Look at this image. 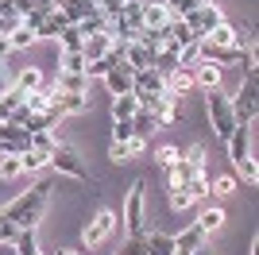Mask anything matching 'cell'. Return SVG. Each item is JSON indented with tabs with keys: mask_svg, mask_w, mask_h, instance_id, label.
Here are the masks:
<instances>
[{
	"mask_svg": "<svg viewBox=\"0 0 259 255\" xmlns=\"http://www.w3.org/2000/svg\"><path fill=\"white\" fill-rule=\"evenodd\" d=\"M51 190H54V178L47 174V178H39L35 186H27V190L16 197V201L4 209V217H8L16 228H35V224L43 221L47 212V201H51Z\"/></svg>",
	"mask_w": 259,
	"mask_h": 255,
	"instance_id": "6da1fadb",
	"label": "cell"
},
{
	"mask_svg": "<svg viewBox=\"0 0 259 255\" xmlns=\"http://www.w3.org/2000/svg\"><path fill=\"white\" fill-rule=\"evenodd\" d=\"M225 147H228V159H232L236 174H244V182L255 186L259 182V166H255V159H251V124H236V132L228 136Z\"/></svg>",
	"mask_w": 259,
	"mask_h": 255,
	"instance_id": "7a4b0ae2",
	"label": "cell"
},
{
	"mask_svg": "<svg viewBox=\"0 0 259 255\" xmlns=\"http://www.w3.org/2000/svg\"><path fill=\"white\" fill-rule=\"evenodd\" d=\"M120 224H124V232H128V236H143V232H147V178L132 182L128 197H124Z\"/></svg>",
	"mask_w": 259,
	"mask_h": 255,
	"instance_id": "3957f363",
	"label": "cell"
},
{
	"mask_svg": "<svg viewBox=\"0 0 259 255\" xmlns=\"http://www.w3.org/2000/svg\"><path fill=\"white\" fill-rule=\"evenodd\" d=\"M232 101V120L236 124H255V108H259V70H244L240 93L228 97Z\"/></svg>",
	"mask_w": 259,
	"mask_h": 255,
	"instance_id": "277c9868",
	"label": "cell"
},
{
	"mask_svg": "<svg viewBox=\"0 0 259 255\" xmlns=\"http://www.w3.org/2000/svg\"><path fill=\"white\" fill-rule=\"evenodd\" d=\"M205 112H209V124H213L217 139L228 143V136L236 132V120H232V101H228L225 89H209L205 93Z\"/></svg>",
	"mask_w": 259,
	"mask_h": 255,
	"instance_id": "5b68a950",
	"label": "cell"
},
{
	"mask_svg": "<svg viewBox=\"0 0 259 255\" xmlns=\"http://www.w3.org/2000/svg\"><path fill=\"white\" fill-rule=\"evenodd\" d=\"M51 170H58V174H70V178L89 182V186H93V174L85 170V162L77 159V151L70 147V143H58V147H54V155H51Z\"/></svg>",
	"mask_w": 259,
	"mask_h": 255,
	"instance_id": "8992f818",
	"label": "cell"
},
{
	"mask_svg": "<svg viewBox=\"0 0 259 255\" xmlns=\"http://www.w3.org/2000/svg\"><path fill=\"white\" fill-rule=\"evenodd\" d=\"M221 23H225V12L217 8V4H197V8L186 16V27L194 31L197 42L209 39V31H213V27H221Z\"/></svg>",
	"mask_w": 259,
	"mask_h": 255,
	"instance_id": "52a82bcc",
	"label": "cell"
},
{
	"mask_svg": "<svg viewBox=\"0 0 259 255\" xmlns=\"http://www.w3.org/2000/svg\"><path fill=\"white\" fill-rule=\"evenodd\" d=\"M116 228H120V217H116L112 209H101L97 217H93V221L81 228V244H85V247H97V244H105V240L116 232Z\"/></svg>",
	"mask_w": 259,
	"mask_h": 255,
	"instance_id": "ba28073f",
	"label": "cell"
},
{
	"mask_svg": "<svg viewBox=\"0 0 259 255\" xmlns=\"http://www.w3.org/2000/svg\"><path fill=\"white\" fill-rule=\"evenodd\" d=\"M23 151H31V132L4 120L0 124V155H23Z\"/></svg>",
	"mask_w": 259,
	"mask_h": 255,
	"instance_id": "9c48e42d",
	"label": "cell"
},
{
	"mask_svg": "<svg viewBox=\"0 0 259 255\" xmlns=\"http://www.w3.org/2000/svg\"><path fill=\"white\" fill-rule=\"evenodd\" d=\"M162 89H166V81H162V77L155 74L151 66H147V70H136V74H132V93H136V97H155V93H162Z\"/></svg>",
	"mask_w": 259,
	"mask_h": 255,
	"instance_id": "30bf717a",
	"label": "cell"
},
{
	"mask_svg": "<svg viewBox=\"0 0 259 255\" xmlns=\"http://www.w3.org/2000/svg\"><path fill=\"white\" fill-rule=\"evenodd\" d=\"M155 54H159V47H151V42L136 39V42H128V51H124V62H128L132 70H147V66L155 62Z\"/></svg>",
	"mask_w": 259,
	"mask_h": 255,
	"instance_id": "8fae6325",
	"label": "cell"
},
{
	"mask_svg": "<svg viewBox=\"0 0 259 255\" xmlns=\"http://www.w3.org/2000/svg\"><path fill=\"white\" fill-rule=\"evenodd\" d=\"M151 70H155V74L162 77V81H166V77H174L178 70H182V62H178V47H174V42H166V47H162V51L155 54Z\"/></svg>",
	"mask_w": 259,
	"mask_h": 255,
	"instance_id": "7c38bea8",
	"label": "cell"
},
{
	"mask_svg": "<svg viewBox=\"0 0 259 255\" xmlns=\"http://www.w3.org/2000/svg\"><path fill=\"white\" fill-rule=\"evenodd\" d=\"M132 74H136V70H132L128 62L112 66V70L105 74V85H108V93H112V97H120V93H132Z\"/></svg>",
	"mask_w": 259,
	"mask_h": 255,
	"instance_id": "4fadbf2b",
	"label": "cell"
},
{
	"mask_svg": "<svg viewBox=\"0 0 259 255\" xmlns=\"http://www.w3.org/2000/svg\"><path fill=\"white\" fill-rule=\"evenodd\" d=\"M58 12H62L70 23H81L85 16L97 12V0H58Z\"/></svg>",
	"mask_w": 259,
	"mask_h": 255,
	"instance_id": "5bb4252c",
	"label": "cell"
},
{
	"mask_svg": "<svg viewBox=\"0 0 259 255\" xmlns=\"http://www.w3.org/2000/svg\"><path fill=\"white\" fill-rule=\"evenodd\" d=\"M108 51H112V35H108V31L85 35V47H81V54H85V62H97V58H105Z\"/></svg>",
	"mask_w": 259,
	"mask_h": 255,
	"instance_id": "9a60e30c",
	"label": "cell"
},
{
	"mask_svg": "<svg viewBox=\"0 0 259 255\" xmlns=\"http://www.w3.org/2000/svg\"><path fill=\"white\" fill-rule=\"evenodd\" d=\"M205 240H209V236L201 232V228H197V224H186L182 232L174 236V251H197V247L205 244Z\"/></svg>",
	"mask_w": 259,
	"mask_h": 255,
	"instance_id": "2e32d148",
	"label": "cell"
},
{
	"mask_svg": "<svg viewBox=\"0 0 259 255\" xmlns=\"http://www.w3.org/2000/svg\"><path fill=\"white\" fill-rule=\"evenodd\" d=\"M194 70V85H201V89H221V66H213V62H197V66H190Z\"/></svg>",
	"mask_w": 259,
	"mask_h": 255,
	"instance_id": "e0dca14e",
	"label": "cell"
},
{
	"mask_svg": "<svg viewBox=\"0 0 259 255\" xmlns=\"http://www.w3.org/2000/svg\"><path fill=\"white\" fill-rule=\"evenodd\" d=\"M54 89H58V93H89V77L85 74H66V70H58Z\"/></svg>",
	"mask_w": 259,
	"mask_h": 255,
	"instance_id": "ac0fdd59",
	"label": "cell"
},
{
	"mask_svg": "<svg viewBox=\"0 0 259 255\" xmlns=\"http://www.w3.org/2000/svg\"><path fill=\"white\" fill-rule=\"evenodd\" d=\"M54 105L62 108L66 116H74V112H85L89 108V93H54Z\"/></svg>",
	"mask_w": 259,
	"mask_h": 255,
	"instance_id": "d6986e66",
	"label": "cell"
},
{
	"mask_svg": "<svg viewBox=\"0 0 259 255\" xmlns=\"http://www.w3.org/2000/svg\"><path fill=\"white\" fill-rule=\"evenodd\" d=\"M166 23H170L166 4H143V31H155V27H166Z\"/></svg>",
	"mask_w": 259,
	"mask_h": 255,
	"instance_id": "ffe728a7",
	"label": "cell"
},
{
	"mask_svg": "<svg viewBox=\"0 0 259 255\" xmlns=\"http://www.w3.org/2000/svg\"><path fill=\"white\" fill-rule=\"evenodd\" d=\"M140 112V101H136V93H120L112 97V120H132Z\"/></svg>",
	"mask_w": 259,
	"mask_h": 255,
	"instance_id": "44dd1931",
	"label": "cell"
},
{
	"mask_svg": "<svg viewBox=\"0 0 259 255\" xmlns=\"http://www.w3.org/2000/svg\"><path fill=\"white\" fill-rule=\"evenodd\" d=\"M147 255H174V236L170 232H143Z\"/></svg>",
	"mask_w": 259,
	"mask_h": 255,
	"instance_id": "7402d4cb",
	"label": "cell"
},
{
	"mask_svg": "<svg viewBox=\"0 0 259 255\" xmlns=\"http://www.w3.org/2000/svg\"><path fill=\"white\" fill-rule=\"evenodd\" d=\"M66 27H70V20H66L62 12H54V16H47V20H43V27L35 31V39H58Z\"/></svg>",
	"mask_w": 259,
	"mask_h": 255,
	"instance_id": "603a6c76",
	"label": "cell"
},
{
	"mask_svg": "<svg viewBox=\"0 0 259 255\" xmlns=\"http://www.w3.org/2000/svg\"><path fill=\"white\" fill-rule=\"evenodd\" d=\"M209 42H213V47H236L240 51V31L232 27V23H221V27L209 31Z\"/></svg>",
	"mask_w": 259,
	"mask_h": 255,
	"instance_id": "cb8c5ba5",
	"label": "cell"
},
{
	"mask_svg": "<svg viewBox=\"0 0 259 255\" xmlns=\"http://www.w3.org/2000/svg\"><path fill=\"white\" fill-rule=\"evenodd\" d=\"M85 54L81 51H58V70H66V74H85Z\"/></svg>",
	"mask_w": 259,
	"mask_h": 255,
	"instance_id": "d4e9b609",
	"label": "cell"
},
{
	"mask_svg": "<svg viewBox=\"0 0 259 255\" xmlns=\"http://www.w3.org/2000/svg\"><path fill=\"white\" fill-rule=\"evenodd\" d=\"M166 89H170L174 97H186L190 89H194V70H190V66H182L174 77H166Z\"/></svg>",
	"mask_w": 259,
	"mask_h": 255,
	"instance_id": "484cf974",
	"label": "cell"
},
{
	"mask_svg": "<svg viewBox=\"0 0 259 255\" xmlns=\"http://www.w3.org/2000/svg\"><path fill=\"white\" fill-rule=\"evenodd\" d=\"M194 224H197V228H201L205 236H213L217 228L225 224V209H221V205H213V209H205V212H201V217H197Z\"/></svg>",
	"mask_w": 259,
	"mask_h": 255,
	"instance_id": "4316f807",
	"label": "cell"
},
{
	"mask_svg": "<svg viewBox=\"0 0 259 255\" xmlns=\"http://www.w3.org/2000/svg\"><path fill=\"white\" fill-rule=\"evenodd\" d=\"M12 251L16 255H43L39 244H35V228H20V236L12 240Z\"/></svg>",
	"mask_w": 259,
	"mask_h": 255,
	"instance_id": "83f0119b",
	"label": "cell"
},
{
	"mask_svg": "<svg viewBox=\"0 0 259 255\" xmlns=\"http://www.w3.org/2000/svg\"><path fill=\"white\" fill-rule=\"evenodd\" d=\"M132 128H136V136H143V139H147V136H151V132H159V120H155L151 116V112H147V108H140V112H136V116H132Z\"/></svg>",
	"mask_w": 259,
	"mask_h": 255,
	"instance_id": "f1b7e54d",
	"label": "cell"
},
{
	"mask_svg": "<svg viewBox=\"0 0 259 255\" xmlns=\"http://www.w3.org/2000/svg\"><path fill=\"white\" fill-rule=\"evenodd\" d=\"M85 47V35L77 31V23H70L62 35H58V51H81Z\"/></svg>",
	"mask_w": 259,
	"mask_h": 255,
	"instance_id": "f546056e",
	"label": "cell"
},
{
	"mask_svg": "<svg viewBox=\"0 0 259 255\" xmlns=\"http://www.w3.org/2000/svg\"><path fill=\"white\" fill-rule=\"evenodd\" d=\"M20 162H23V174H27V170H51V155H43V151H23L20 155Z\"/></svg>",
	"mask_w": 259,
	"mask_h": 255,
	"instance_id": "4dcf8cb0",
	"label": "cell"
},
{
	"mask_svg": "<svg viewBox=\"0 0 259 255\" xmlns=\"http://www.w3.org/2000/svg\"><path fill=\"white\" fill-rule=\"evenodd\" d=\"M16 85H20L23 93H35V89H43V74H39L35 66H27V70H20V77H16Z\"/></svg>",
	"mask_w": 259,
	"mask_h": 255,
	"instance_id": "1f68e13d",
	"label": "cell"
},
{
	"mask_svg": "<svg viewBox=\"0 0 259 255\" xmlns=\"http://www.w3.org/2000/svg\"><path fill=\"white\" fill-rule=\"evenodd\" d=\"M23 101H27V93H23L20 85H8V89H0V105L8 108V112H16V108H20Z\"/></svg>",
	"mask_w": 259,
	"mask_h": 255,
	"instance_id": "d6a6232c",
	"label": "cell"
},
{
	"mask_svg": "<svg viewBox=\"0 0 259 255\" xmlns=\"http://www.w3.org/2000/svg\"><path fill=\"white\" fill-rule=\"evenodd\" d=\"M20 174H23L20 155H0V178H4V182H12V178H20Z\"/></svg>",
	"mask_w": 259,
	"mask_h": 255,
	"instance_id": "836d02e7",
	"label": "cell"
},
{
	"mask_svg": "<svg viewBox=\"0 0 259 255\" xmlns=\"http://www.w3.org/2000/svg\"><path fill=\"white\" fill-rule=\"evenodd\" d=\"M186 190H190V201H205V197H209V174L190 178V182H186Z\"/></svg>",
	"mask_w": 259,
	"mask_h": 255,
	"instance_id": "e575fe53",
	"label": "cell"
},
{
	"mask_svg": "<svg viewBox=\"0 0 259 255\" xmlns=\"http://www.w3.org/2000/svg\"><path fill=\"white\" fill-rule=\"evenodd\" d=\"M31 147H35V151H43V155H54L58 139H54V132H31Z\"/></svg>",
	"mask_w": 259,
	"mask_h": 255,
	"instance_id": "d590c367",
	"label": "cell"
},
{
	"mask_svg": "<svg viewBox=\"0 0 259 255\" xmlns=\"http://www.w3.org/2000/svg\"><path fill=\"white\" fill-rule=\"evenodd\" d=\"M197 4H201V0H166V12H170V20H186Z\"/></svg>",
	"mask_w": 259,
	"mask_h": 255,
	"instance_id": "8d00e7d4",
	"label": "cell"
},
{
	"mask_svg": "<svg viewBox=\"0 0 259 255\" xmlns=\"http://www.w3.org/2000/svg\"><path fill=\"white\" fill-rule=\"evenodd\" d=\"M132 155H136V151H132V139H124V143H116V139H112V147H108V159L116 162V166H124Z\"/></svg>",
	"mask_w": 259,
	"mask_h": 255,
	"instance_id": "74e56055",
	"label": "cell"
},
{
	"mask_svg": "<svg viewBox=\"0 0 259 255\" xmlns=\"http://www.w3.org/2000/svg\"><path fill=\"white\" fill-rule=\"evenodd\" d=\"M190 190H186V186H170V209L174 212H182V209H190Z\"/></svg>",
	"mask_w": 259,
	"mask_h": 255,
	"instance_id": "f35d334b",
	"label": "cell"
},
{
	"mask_svg": "<svg viewBox=\"0 0 259 255\" xmlns=\"http://www.w3.org/2000/svg\"><path fill=\"white\" fill-rule=\"evenodd\" d=\"M178 159H182V151H178V147H159V151H155V162H159L162 170H170Z\"/></svg>",
	"mask_w": 259,
	"mask_h": 255,
	"instance_id": "ab89813d",
	"label": "cell"
},
{
	"mask_svg": "<svg viewBox=\"0 0 259 255\" xmlns=\"http://www.w3.org/2000/svg\"><path fill=\"white\" fill-rule=\"evenodd\" d=\"M8 42H12V51H23V47H31V42H35V31H27V27H16V31L8 35Z\"/></svg>",
	"mask_w": 259,
	"mask_h": 255,
	"instance_id": "60d3db41",
	"label": "cell"
},
{
	"mask_svg": "<svg viewBox=\"0 0 259 255\" xmlns=\"http://www.w3.org/2000/svg\"><path fill=\"white\" fill-rule=\"evenodd\" d=\"M209 193H217V197H228V193H236V178H217V182H209Z\"/></svg>",
	"mask_w": 259,
	"mask_h": 255,
	"instance_id": "b9f144b4",
	"label": "cell"
},
{
	"mask_svg": "<svg viewBox=\"0 0 259 255\" xmlns=\"http://www.w3.org/2000/svg\"><path fill=\"white\" fill-rule=\"evenodd\" d=\"M136 136V128H132V120H112V139L116 143H124V139Z\"/></svg>",
	"mask_w": 259,
	"mask_h": 255,
	"instance_id": "7bdbcfd3",
	"label": "cell"
},
{
	"mask_svg": "<svg viewBox=\"0 0 259 255\" xmlns=\"http://www.w3.org/2000/svg\"><path fill=\"white\" fill-rule=\"evenodd\" d=\"M120 255H147V240L143 236H128V244L120 247Z\"/></svg>",
	"mask_w": 259,
	"mask_h": 255,
	"instance_id": "ee69618b",
	"label": "cell"
},
{
	"mask_svg": "<svg viewBox=\"0 0 259 255\" xmlns=\"http://www.w3.org/2000/svg\"><path fill=\"white\" fill-rule=\"evenodd\" d=\"M16 236H20V228H16V224L4 217V209H0V244H12Z\"/></svg>",
	"mask_w": 259,
	"mask_h": 255,
	"instance_id": "f6af8a7d",
	"label": "cell"
},
{
	"mask_svg": "<svg viewBox=\"0 0 259 255\" xmlns=\"http://www.w3.org/2000/svg\"><path fill=\"white\" fill-rule=\"evenodd\" d=\"M39 0H12V12H20V16H27V12L35 8Z\"/></svg>",
	"mask_w": 259,
	"mask_h": 255,
	"instance_id": "bcb514c9",
	"label": "cell"
},
{
	"mask_svg": "<svg viewBox=\"0 0 259 255\" xmlns=\"http://www.w3.org/2000/svg\"><path fill=\"white\" fill-rule=\"evenodd\" d=\"M8 54H12V42H8V35H0V62H4Z\"/></svg>",
	"mask_w": 259,
	"mask_h": 255,
	"instance_id": "7dc6e473",
	"label": "cell"
},
{
	"mask_svg": "<svg viewBox=\"0 0 259 255\" xmlns=\"http://www.w3.org/2000/svg\"><path fill=\"white\" fill-rule=\"evenodd\" d=\"M54 255H77V251H66V247H58V251H54Z\"/></svg>",
	"mask_w": 259,
	"mask_h": 255,
	"instance_id": "c3c4849f",
	"label": "cell"
},
{
	"mask_svg": "<svg viewBox=\"0 0 259 255\" xmlns=\"http://www.w3.org/2000/svg\"><path fill=\"white\" fill-rule=\"evenodd\" d=\"M116 4H120V8H124V4H132V0H116Z\"/></svg>",
	"mask_w": 259,
	"mask_h": 255,
	"instance_id": "681fc988",
	"label": "cell"
}]
</instances>
